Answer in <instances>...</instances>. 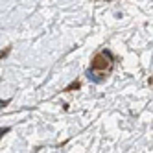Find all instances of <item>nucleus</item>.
Instances as JSON below:
<instances>
[{
    "mask_svg": "<svg viewBox=\"0 0 153 153\" xmlns=\"http://www.w3.org/2000/svg\"><path fill=\"white\" fill-rule=\"evenodd\" d=\"M113 67H114L113 53L109 50H102L94 56V59L91 63V68L87 72V78L94 83H100V81H103V78H107V74H111Z\"/></svg>",
    "mask_w": 153,
    "mask_h": 153,
    "instance_id": "1",
    "label": "nucleus"
},
{
    "mask_svg": "<svg viewBox=\"0 0 153 153\" xmlns=\"http://www.w3.org/2000/svg\"><path fill=\"white\" fill-rule=\"evenodd\" d=\"M74 89H79V83H78V81H74L72 85H68V87H67L65 91H67V92H70V91H74Z\"/></svg>",
    "mask_w": 153,
    "mask_h": 153,
    "instance_id": "2",
    "label": "nucleus"
},
{
    "mask_svg": "<svg viewBox=\"0 0 153 153\" xmlns=\"http://www.w3.org/2000/svg\"><path fill=\"white\" fill-rule=\"evenodd\" d=\"M7 52H9V48H7V50H4V52H0V59L6 57V56H7Z\"/></svg>",
    "mask_w": 153,
    "mask_h": 153,
    "instance_id": "3",
    "label": "nucleus"
},
{
    "mask_svg": "<svg viewBox=\"0 0 153 153\" xmlns=\"http://www.w3.org/2000/svg\"><path fill=\"white\" fill-rule=\"evenodd\" d=\"M7 131H9V127H4V129H0V137H2L4 133H7Z\"/></svg>",
    "mask_w": 153,
    "mask_h": 153,
    "instance_id": "4",
    "label": "nucleus"
}]
</instances>
